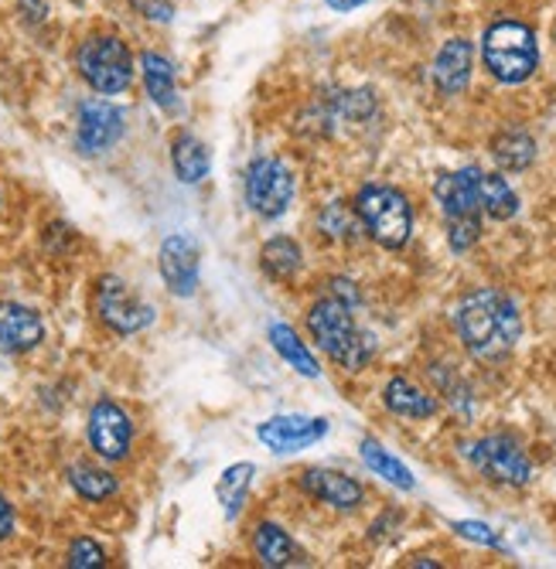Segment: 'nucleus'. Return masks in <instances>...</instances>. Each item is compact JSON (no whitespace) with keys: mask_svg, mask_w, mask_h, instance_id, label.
I'll return each mask as SVG.
<instances>
[{"mask_svg":"<svg viewBox=\"0 0 556 569\" xmlns=\"http://www.w3.org/2000/svg\"><path fill=\"white\" fill-rule=\"evenodd\" d=\"M450 325L458 331L465 351L478 361H502L523 338V315L519 303L495 287L468 290L454 307Z\"/></svg>","mask_w":556,"mask_h":569,"instance_id":"obj_1","label":"nucleus"},{"mask_svg":"<svg viewBox=\"0 0 556 569\" xmlns=\"http://www.w3.org/2000/svg\"><path fill=\"white\" fill-rule=\"evenodd\" d=\"M481 66L502 86H523L539 69L536 28L519 18H498L481 34Z\"/></svg>","mask_w":556,"mask_h":569,"instance_id":"obj_2","label":"nucleus"},{"mask_svg":"<svg viewBox=\"0 0 556 569\" xmlns=\"http://www.w3.org/2000/svg\"><path fill=\"white\" fill-rule=\"evenodd\" d=\"M308 331L318 341V348L345 372H363L369 366V358L376 355V338L363 331L356 318H351V307H345L335 297L311 303Z\"/></svg>","mask_w":556,"mask_h":569,"instance_id":"obj_3","label":"nucleus"},{"mask_svg":"<svg viewBox=\"0 0 556 569\" xmlns=\"http://www.w3.org/2000/svg\"><path fill=\"white\" fill-rule=\"evenodd\" d=\"M351 209L359 216L363 232L389 252L403 249L414 236V204L393 184H363Z\"/></svg>","mask_w":556,"mask_h":569,"instance_id":"obj_4","label":"nucleus"},{"mask_svg":"<svg viewBox=\"0 0 556 569\" xmlns=\"http://www.w3.org/2000/svg\"><path fill=\"white\" fill-rule=\"evenodd\" d=\"M76 72L99 96H120L133 86V51L120 34H89L76 48Z\"/></svg>","mask_w":556,"mask_h":569,"instance_id":"obj_5","label":"nucleus"},{"mask_svg":"<svg viewBox=\"0 0 556 569\" xmlns=\"http://www.w3.org/2000/svg\"><path fill=\"white\" fill-rule=\"evenodd\" d=\"M461 457L492 485L526 488L533 481V460L523 450V443L509 433H492V437L471 440L461 447Z\"/></svg>","mask_w":556,"mask_h":569,"instance_id":"obj_6","label":"nucleus"},{"mask_svg":"<svg viewBox=\"0 0 556 569\" xmlns=\"http://www.w3.org/2000/svg\"><path fill=\"white\" fill-rule=\"evenodd\" d=\"M92 307H96V318L103 321L113 335H120V338L140 335V331H147L150 325L158 321L155 303L140 300L133 293V287L123 277H117V273H103V277L96 280Z\"/></svg>","mask_w":556,"mask_h":569,"instance_id":"obj_7","label":"nucleus"},{"mask_svg":"<svg viewBox=\"0 0 556 569\" xmlns=\"http://www.w3.org/2000/svg\"><path fill=\"white\" fill-rule=\"evenodd\" d=\"M242 194L252 216L280 219L294 201V171L280 158H252L242 178Z\"/></svg>","mask_w":556,"mask_h":569,"instance_id":"obj_8","label":"nucleus"},{"mask_svg":"<svg viewBox=\"0 0 556 569\" xmlns=\"http://www.w3.org/2000/svg\"><path fill=\"white\" fill-rule=\"evenodd\" d=\"M86 440H89V450L107 460V463H120L130 457L133 450V420L130 412L113 402V399H99L92 402L89 417H86Z\"/></svg>","mask_w":556,"mask_h":569,"instance_id":"obj_9","label":"nucleus"},{"mask_svg":"<svg viewBox=\"0 0 556 569\" xmlns=\"http://www.w3.org/2000/svg\"><path fill=\"white\" fill-rule=\"evenodd\" d=\"M127 133V113L110 99H86L76 113V150L86 158L113 150Z\"/></svg>","mask_w":556,"mask_h":569,"instance_id":"obj_10","label":"nucleus"},{"mask_svg":"<svg viewBox=\"0 0 556 569\" xmlns=\"http://www.w3.org/2000/svg\"><path fill=\"white\" fill-rule=\"evenodd\" d=\"M331 423L325 417H305V412H277V417L257 423V440L277 453V457H287V453H300L315 443H321L328 437Z\"/></svg>","mask_w":556,"mask_h":569,"instance_id":"obj_11","label":"nucleus"},{"mask_svg":"<svg viewBox=\"0 0 556 569\" xmlns=\"http://www.w3.org/2000/svg\"><path fill=\"white\" fill-rule=\"evenodd\" d=\"M158 270L175 297H195L201 283V249L188 232H175L161 242Z\"/></svg>","mask_w":556,"mask_h":569,"instance_id":"obj_12","label":"nucleus"},{"mask_svg":"<svg viewBox=\"0 0 556 569\" xmlns=\"http://www.w3.org/2000/svg\"><path fill=\"white\" fill-rule=\"evenodd\" d=\"M471 72H475V44L461 34L447 38L434 56V69H430L434 89L440 96H461L471 86Z\"/></svg>","mask_w":556,"mask_h":569,"instance_id":"obj_13","label":"nucleus"},{"mask_svg":"<svg viewBox=\"0 0 556 569\" xmlns=\"http://www.w3.org/2000/svg\"><path fill=\"white\" fill-rule=\"evenodd\" d=\"M300 491L335 511H356L366 501V488L356 478L331 468H308L300 475Z\"/></svg>","mask_w":556,"mask_h":569,"instance_id":"obj_14","label":"nucleus"},{"mask_svg":"<svg viewBox=\"0 0 556 569\" xmlns=\"http://www.w3.org/2000/svg\"><path fill=\"white\" fill-rule=\"evenodd\" d=\"M44 341V321L34 307L18 300H0V351L28 355Z\"/></svg>","mask_w":556,"mask_h":569,"instance_id":"obj_15","label":"nucleus"},{"mask_svg":"<svg viewBox=\"0 0 556 569\" xmlns=\"http://www.w3.org/2000/svg\"><path fill=\"white\" fill-rule=\"evenodd\" d=\"M481 168H458L447 171L434 181V198L440 204L444 219H461V216H481V198H478Z\"/></svg>","mask_w":556,"mask_h":569,"instance_id":"obj_16","label":"nucleus"},{"mask_svg":"<svg viewBox=\"0 0 556 569\" xmlns=\"http://www.w3.org/2000/svg\"><path fill=\"white\" fill-rule=\"evenodd\" d=\"M140 79L147 89V99L155 102L165 113H178L181 99H178V69L161 51H140Z\"/></svg>","mask_w":556,"mask_h":569,"instance_id":"obj_17","label":"nucleus"},{"mask_svg":"<svg viewBox=\"0 0 556 569\" xmlns=\"http://www.w3.org/2000/svg\"><path fill=\"white\" fill-rule=\"evenodd\" d=\"M383 406L393 417H403V420H430L440 409V402L430 392H424L417 382H410L407 376H393L383 386Z\"/></svg>","mask_w":556,"mask_h":569,"instance_id":"obj_18","label":"nucleus"},{"mask_svg":"<svg viewBox=\"0 0 556 569\" xmlns=\"http://www.w3.org/2000/svg\"><path fill=\"white\" fill-rule=\"evenodd\" d=\"M171 171L181 184H201L212 171V150L195 133H178L171 140Z\"/></svg>","mask_w":556,"mask_h":569,"instance_id":"obj_19","label":"nucleus"},{"mask_svg":"<svg viewBox=\"0 0 556 569\" xmlns=\"http://www.w3.org/2000/svg\"><path fill=\"white\" fill-rule=\"evenodd\" d=\"M252 552H257L260 566L267 569H287V566L305 562V552L297 549V542L277 522H260L252 529Z\"/></svg>","mask_w":556,"mask_h":569,"instance_id":"obj_20","label":"nucleus"},{"mask_svg":"<svg viewBox=\"0 0 556 569\" xmlns=\"http://www.w3.org/2000/svg\"><path fill=\"white\" fill-rule=\"evenodd\" d=\"M492 161L498 164V171H509V174L529 171L536 161V140L519 127L502 130L492 137Z\"/></svg>","mask_w":556,"mask_h":569,"instance_id":"obj_21","label":"nucleus"},{"mask_svg":"<svg viewBox=\"0 0 556 569\" xmlns=\"http://www.w3.org/2000/svg\"><path fill=\"white\" fill-rule=\"evenodd\" d=\"M267 341H270V348L287 361V366L297 372V376H305V379H318L321 376V366H318V358L311 355V348L297 338V331L290 328V325H284V321H274L270 328H267Z\"/></svg>","mask_w":556,"mask_h":569,"instance_id":"obj_22","label":"nucleus"},{"mask_svg":"<svg viewBox=\"0 0 556 569\" xmlns=\"http://www.w3.org/2000/svg\"><path fill=\"white\" fill-rule=\"evenodd\" d=\"M359 457H363L366 468H369L376 478H383L386 485H393V488H399V491H414V488H417L414 471H410L407 463H403L396 453H389L379 440L366 437V440L359 443Z\"/></svg>","mask_w":556,"mask_h":569,"instance_id":"obj_23","label":"nucleus"},{"mask_svg":"<svg viewBox=\"0 0 556 569\" xmlns=\"http://www.w3.org/2000/svg\"><path fill=\"white\" fill-rule=\"evenodd\" d=\"M300 267H305V252H300L297 239H290V236H274V239L264 242V249H260V270H264L270 280L290 283V280L300 273Z\"/></svg>","mask_w":556,"mask_h":569,"instance_id":"obj_24","label":"nucleus"},{"mask_svg":"<svg viewBox=\"0 0 556 569\" xmlns=\"http://www.w3.org/2000/svg\"><path fill=\"white\" fill-rule=\"evenodd\" d=\"M478 198H481V212L495 222H509L519 216V194L509 184V178H502L498 171H481Z\"/></svg>","mask_w":556,"mask_h":569,"instance_id":"obj_25","label":"nucleus"},{"mask_svg":"<svg viewBox=\"0 0 556 569\" xmlns=\"http://www.w3.org/2000/svg\"><path fill=\"white\" fill-rule=\"evenodd\" d=\"M69 478V488L82 498V501H110L117 491H120V478L113 471H103L96 468V463H72V468L66 471Z\"/></svg>","mask_w":556,"mask_h":569,"instance_id":"obj_26","label":"nucleus"},{"mask_svg":"<svg viewBox=\"0 0 556 569\" xmlns=\"http://www.w3.org/2000/svg\"><path fill=\"white\" fill-rule=\"evenodd\" d=\"M252 478H257V463H249V460H239V463H232V468L222 471V478L216 485V498H219L222 515L229 522L242 511V505L249 498V488H252Z\"/></svg>","mask_w":556,"mask_h":569,"instance_id":"obj_27","label":"nucleus"},{"mask_svg":"<svg viewBox=\"0 0 556 569\" xmlns=\"http://www.w3.org/2000/svg\"><path fill=\"white\" fill-rule=\"evenodd\" d=\"M318 229H321L328 239L351 242L363 226H359V216H356V209H351V204H345V201H328L325 209H321V216H318Z\"/></svg>","mask_w":556,"mask_h":569,"instance_id":"obj_28","label":"nucleus"},{"mask_svg":"<svg viewBox=\"0 0 556 569\" xmlns=\"http://www.w3.org/2000/svg\"><path fill=\"white\" fill-rule=\"evenodd\" d=\"M481 239V216H461V219H447V246L454 256H465L478 246Z\"/></svg>","mask_w":556,"mask_h":569,"instance_id":"obj_29","label":"nucleus"},{"mask_svg":"<svg viewBox=\"0 0 556 569\" xmlns=\"http://www.w3.org/2000/svg\"><path fill=\"white\" fill-rule=\"evenodd\" d=\"M66 566L69 569H99V566H107V549L89 536H79V539H72V546L66 552Z\"/></svg>","mask_w":556,"mask_h":569,"instance_id":"obj_30","label":"nucleus"},{"mask_svg":"<svg viewBox=\"0 0 556 569\" xmlns=\"http://www.w3.org/2000/svg\"><path fill=\"white\" fill-rule=\"evenodd\" d=\"M430 376H434V382L440 386V392L447 396V402L461 412V417H471V392H468V386L454 376V372H447V369H430Z\"/></svg>","mask_w":556,"mask_h":569,"instance_id":"obj_31","label":"nucleus"},{"mask_svg":"<svg viewBox=\"0 0 556 569\" xmlns=\"http://www.w3.org/2000/svg\"><path fill=\"white\" fill-rule=\"evenodd\" d=\"M450 529L458 532L461 539L475 542V546H485V549H505L502 536H498L492 526H485V522H475V519H458V522H450Z\"/></svg>","mask_w":556,"mask_h":569,"instance_id":"obj_32","label":"nucleus"},{"mask_svg":"<svg viewBox=\"0 0 556 569\" xmlns=\"http://www.w3.org/2000/svg\"><path fill=\"white\" fill-rule=\"evenodd\" d=\"M130 8L140 18L155 21V24H171L175 21V4H171V0H130Z\"/></svg>","mask_w":556,"mask_h":569,"instance_id":"obj_33","label":"nucleus"},{"mask_svg":"<svg viewBox=\"0 0 556 569\" xmlns=\"http://www.w3.org/2000/svg\"><path fill=\"white\" fill-rule=\"evenodd\" d=\"M328 290H331V297H335V300H341V303H345V307H351V310H356V307L363 303L359 287L351 283L348 277H331V280H328Z\"/></svg>","mask_w":556,"mask_h":569,"instance_id":"obj_34","label":"nucleus"},{"mask_svg":"<svg viewBox=\"0 0 556 569\" xmlns=\"http://www.w3.org/2000/svg\"><path fill=\"white\" fill-rule=\"evenodd\" d=\"M18 14H21V21L24 24H44V18H48V4L44 0H18Z\"/></svg>","mask_w":556,"mask_h":569,"instance_id":"obj_35","label":"nucleus"},{"mask_svg":"<svg viewBox=\"0 0 556 569\" xmlns=\"http://www.w3.org/2000/svg\"><path fill=\"white\" fill-rule=\"evenodd\" d=\"M11 536H14V505L0 491V542H8Z\"/></svg>","mask_w":556,"mask_h":569,"instance_id":"obj_36","label":"nucleus"},{"mask_svg":"<svg viewBox=\"0 0 556 569\" xmlns=\"http://www.w3.org/2000/svg\"><path fill=\"white\" fill-rule=\"evenodd\" d=\"M325 4H328L335 14H348V11H359V8L373 4V0H325Z\"/></svg>","mask_w":556,"mask_h":569,"instance_id":"obj_37","label":"nucleus"}]
</instances>
